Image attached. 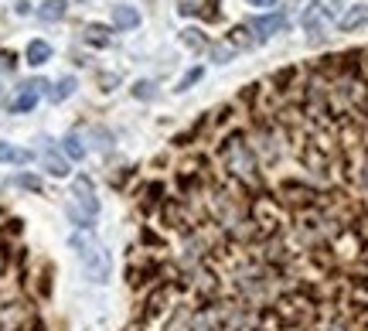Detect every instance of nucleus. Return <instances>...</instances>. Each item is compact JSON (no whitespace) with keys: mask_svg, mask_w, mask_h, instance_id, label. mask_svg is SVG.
<instances>
[{"mask_svg":"<svg viewBox=\"0 0 368 331\" xmlns=\"http://www.w3.org/2000/svg\"><path fill=\"white\" fill-rule=\"evenodd\" d=\"M82 260V273H86V280L89 284H109V277H113V260H109V253L95 243L86 256H79Z\"/></svg>","mask_w":368,"mask_h":331,"instance_id":"20e7f679","label":"nucleus"},{"mask_svg":"<svg viewBox=\"0 0 368 331\" xmlns=\"http://www.w3.org/2000/svg\"><path fill=\"white\" fill-rule=\"evenodd\" d=\"M17 68V55L14 52H0V75H10Z\"/></svg>","mask_w":368,"mask_h":331,"instance_id":"4be33fe9","label":"nucleus"},{"mask_svg":"<svg viewBox=\"0 0 368 331\" xmlns=\"http://www.w3.org/2000/svg\"><path fill=\"white\" fill-rule=\"evenodd\" d=\"M99 82H102V86H116L120 79H116V75H99Z\"/></svg>","mask_w":368,"mask_h":331,"instance_id":"a878e982","label":"nucleus"},{"mask_svg":"<svg viewBox=\"0 0 368 331\" xmlns=\"http://www.w3.org/2000/svg\"><path fill=\"white\" fill-rule=\"evenodd\" d=\"M72 93H75V79H72V75H65V79L55 82V89L48 93V100H52V102H65Z\"/></svg>","mask_w":368,"mask_h":331,"instance_id":"f3484780","label":"nucleus"},{"mask_svg":"<svg viewBox=\"0 0 368 331\" xmlns=\"http://www.w3.org/2000/svg\"><path fill=\"white\" fill-rule=\"evenodd\" d=\"M245 3H252V7H263V10L270 14V10H273V7L279 3V0H245Z\"/></svg>","mask_w":368,"mask_h":331,"instance_id":"393cba45","label":"nucleus"},{"mask_svg":"<svg viewBox=\"0 0 368 331\" xmlns=\"http://www.w3.org/2000/svg\"><path fill=\"white\" fill-rule=\"evenodd\" d=\"M31 161H34V154H31V151L17 147V144L0 140V164H31Z\"/></svg>","mask_w":368,"mask_h":331,"instance_id":"9b49d317","label":"nucleus"},{"mask_svg":"<svg viewBox=\"0 0 368 331\" xmlns=\"http://www.w3.org/2000/svg\"><path fill=\"white\" fill-rule=\"evenodd\" d=\"M113 28H120V31H133V28H140V10L130 7V3L113 7Z\"/></svg>","mask_w":368,"mask_h":331,"instance_id":"9d476101","label":"nucleus"},{"mask_svg":"<svg viewBox=\"0 0 368 331\" xmlns=\"http://www.w3.org/2000/svg\"><path fill=\"white\" fill-rule=\"evenodd\" d=\"M61 154H65L68 161H82V157H86V140L75 130H68L61 137Z\"/></svg>","mask_w":368,"mask_h":331,"instance_id":"f8f14e48","label":"nucleus"},{"mask_svg":"<svg viewBox=\"0 0 368 331\" xmlns=\"http://www.w3.org/2000/svg\"><path fill=\"white\" fill-rule=\"evenodd\" d=\"M321 17H324V3L321 0H310L307 3V10H304V28H307V34H310V45H317L321 41Z\"/></svg>","mask_w":368,"mask_h":331,"instance_id":"0eeeda50","label":"nucleus"},{"mask_svg":"<svg viewBox=\"0 0 368 331\" xmlns=\"http://www.w3.org/2000/svg\"><path fill=\"white\" fill-rule=\"evenodd\" d=\"M34 106H38V93H31V89H21V96L10 102V109H14V113H31Z\"/></svg>","mask_w":368,"mask_h":331,"instance_id":"a211bd4d","label":"nucleus"},{"mask_svg":"<svg viewBox=\"0 0 368 331\" xmlns=\"http://www.w3.org/2000/svg\"><path fill=\"white\" fill-rule=\"evenodd\" d=\"M10 185H21V188H28V192H41V181H38V178H31V174H17Z\"/></svg>","mask_w":368,"mask_h":331,"instance_id":"5701e85b","label":"nucleus"},{"mask_svg":"<svg viewBox=\"0 0 368 331\" xmlns=\"http://www.w3.org/2000/svg\"><path fill=\"white\" fill-rule=\"evenodd\" d=\"M24 59H28V66H45L48 59H52V45L48 41H31L28 45V52H24Z\"/></svg>","mask_w":368,"mask_h":331,"instance_id":"2eb2a0df","label":"nucleus"},{"mask_svg":"<svg viewBox=\"0 0 368 331\" xmlns=\"http://www.w3.org/2000/svg\"><path fill=\"white\" fill-rule=\"evenodd\" d=\"M0 100H3V93H0Z\"/></svg>","mask_w":368,"mask_h":331,"instance_id":"bb28decb","label":"nucleus"},{"mask_svg":"<svg viewBox=\"0 0 368 331\" xmlns=\"http://www.w3.org/2000/svg\"><path fill=\"white\" fill-rule=\"evenodd\" d=\"M68 14V0H45L41 7H38V17L45 21V24H55Z\"/></svg>","mask_w":368,"mask_h":331,"instance_id":"ddd939ff","label":"nucleus"},{"mask_svg":"<svg viewBox=\"0 0 368 331\" xmlns=\"http://www.w3.org/2000/svg\"><path fill=\"white\" fill-rule=\"evenodd\" d=\"M270 192H273L276 201L290 212V219L300 215V212L317 208L321 199H324V188L314 185V181H307V178H279L276 185H270Z\"/></svg>","mask_w":368,"mask_h":331,"instance_id":"f03ea898","label":"nucleus"},{"mask_svg":"<svg viewBox=\"0 0 368 331\" xmlns=\"http://www.w3.org/2000/svg\"><path fill=\"white\" fill-rule=\"evenodd\" d=\"M208 55H212L215 66H225V62L236 59V48H229V45H208Z\"/></svg>","mask_w":368,"mask_h":331,"instance_id":"aec40b11","label":"nucleus"},{"mask_svg":"<svg viewBox=\"0 0 368 331\" xmlns=\"http://www.w3.org/2000/svg\"><path fill=\"white\" fill-rule=\"evenodd\" d=\"M109 34H113V28H106V24H86V41L95 48H109V41H113Z\"/></svg>","mask_w":368,"mask_h":331,"instance_id":"dca6fc26","label":"nucleus"},{"mask_svg":"<svg viewBox=\"0 0 368 331\" xmlns=\"http://www.w3.org/2000/svg\"><path fill=\"white\" fill-rule=\"evenodd\" d=\"M259 45V38L249 31V24H236L232 31H229V48H236V55L239 52H252Z\"/></svg>","mask_w":368,"mask_h":331,"instance_id":"1a4fd4ad","label":"nucleus"},{"mask_svg":"<svg viewBox=\"0 0 368 331\" xmlns=\"http://www.w3.org/2000/svg\"><path fill=\"white\" fill-rule=\"evenodd\" d=\"M181 45L187 48V52H208V34H201L198 28H184L181 31Z\"/></svg>","mask_w":368,"mask_h":331,"instance_id":"4468645a","label":"nucleus"},{"mask_svg":"<svg viewBox=\"0 0 368 331\" xmlns=\"http://www.w3.org/2000/svg\"><path fill=\"white\" fill-rule=\"evenodd\" d=\"M368 24V3H355V7H348L341 17H337V28L341 31H358V28H365Z\"/></svg>","mask_w":368,"mask_h":331,"instance_id":"6e6552de","label":"nucleus"},{"mask_svg":"<svg viewBox=\"0 0 368 331\" xmlns=\"http://www.w3.org/2000/svg\"><path fill=\"white\" fill-rule=\"evenodd\" d=\"M283 28H286V17H283V14H276V10H270V14H263V17H252V21H249V31L256 34L259 41H266V38L279 34Z\"/></svg>","mask_w":368,"mask_h":331,"instance_id":"39448f33","label":"nucleus"},{"mask_svg":"<svg viewBox=\"0 0 368 331\" xmlns=\"http://www.w3.org/2000/svg\"><path fill=\"white\" fill-rule=\"evenodd\" d=\"M212 164H215V171H218V174H225V178L239 181V185H243V188H249L252 195H259V192H266V188H270L266 171H263V164L256 161V154H252V147H249V140H245L243 127L222 133V137L215 140Z\"/></svg>","mask_w":368,"mask_h":331,"instance_id":"f257e3e1","label":"nucleus"},{"mask_svg":"<svg viewBox=\"0 0 368 331\" xmlns=\"http://www.w3.org/2000/svg\"><path fill=\"white\" fill-rule=\"evenodd\" d=\"M201 75H205V68H191V72H184L181 79H178V93H184V89H191L194 82H201Z\"/></svg>","mask_w":368,"mask_h":331,"instance_id":"412c9836","label":"nucleus"},{"mask_svg":"<svg viewBox=\"0 0 368 331\" xmlns=\"http://www.w3.org/2000/svg\"><path fill=\"white\" fill-rule=\"evenodd\" d=\"M45 144H48V147H45V154H41V164H45V171H48L52 178H68V174H72L68 157H65V154H59V151L52 147V140H48V137H45Z\"/></svg>","mask_w":368,"mask_h":331,"instance_id":"423d86ee","label":"nucleus"},{"mask_svg":"<svg viewBox=\"0 0 368 331\" xmlns=\"http://www.w3.org/2000/svg\"><path fill=\"white\" fill-rule=\"evenodd\" d=\"M92 140H95V147H99V151H109V144H113V137H109L106 130H99V127L92 130Z\"/></svg>","mask_w":368,"mask_h":331,"instance_id":"b1692460","label":"nucleus"},{"mask_svg":"<svg viewBox=\"0 0 368 331\" xmlns=\"http://www.w3.org/2000/svg\"><path fill=\"white\" fill-rule=\"evenodd\" d=\"M133 100H140V102L157 100V82H151V79H140V82L133 86Z\"/></svg>","mask_w":368,"mask_h":331,"instance_id":"6ab92c4d","label":"nucleus"},{"mask_svg":"<svg viewBox=\"0 0 368 331\" xmlns=\"http://www.w3.org/2000/svg\"><path fill=\"white\" fill-rule=\"evenodd\" d=\"M65 215L72 219V226L79 232H92L95 215H99V195H95V185H92L89 174H79L72 181V192H68V201H65Z\"/></svg>","mask_w":368,"mask_h":331,"instance_id":"7ed1b4c3","label":"nucleus"}]
</instances>
